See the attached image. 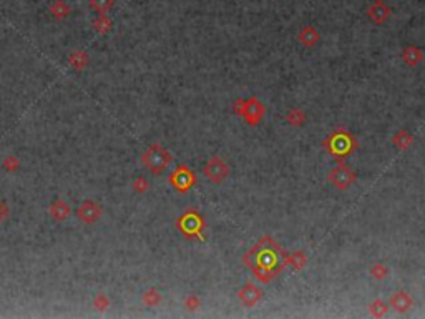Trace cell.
Wrapping results in <instances>:
<instances>
[{
    "instance_id": "obj_14",
    "label": "cell",
    "mask_w": 425,
    "mask_h": 319,
    "mask_svg": "<svg viewBox=\"0 0 425 319\" xmlns=\"http://www.w3.org/2000/svg\"><path fill=\"white\" fill-rule=\"evenodd\" d=\"M68 214H70V208L64 200H56L50 206V216L56 219V221H64V219L68 218Z\"/></svg>"
},
{
    "instance_id": "obj_13",
    "label": "cell",
    "mask_w": 425,
    "mask_h": 319,
    "mask_svg": "<svg viewBox=\"0 0 425 319\" xmlns=\"http://www.w3.org/2000/svg\"><path fill=\"white\" fill-rule=\"evenodd\" d=\"M298 39H299V42H300V44H302L304 47H308V49H312V47L318 45V42L320 40V35H319V32H318V30H316L314 27L308 25V27H304V29L299 32Z\"/></svg>"
},
{
    "instance_id": "obj_20",
    "label": "cell",
    "mask_w": 425,
    "mask_h": 319,
    "mask_svg": "<svg viewBox=\"0 0 425 319\" xmlns=\"http://www.w3.org/2000/svg\"><path fill=\"white\" fill-rule=\"evenodd\" d=\"M286 120L292 125V127H299V125H302L306 122V115H304L302 110L294 108V110H291V112L288 113Z\"/></svg>"
},
{
    "instance_id": "obj_25",
    "label": "cell",
    "mask_w": 425,
    "mask_h": 319,
    "mask_svg": "<svg viewBox=\"0 0 425 319\" xmlns=\"http://www.w3.org/2000/svg\"><path fill=\"white\" fill-rule=\"evenodd\" d=\"M289 261H291V259H288V263H289ZM291 263H294V268L300 269V268H302V266L306 264L304 254H302V253H296V254L292 256V261H291Z\"/></svg>"
},
{
    "instance_id": "obj_3",
    "label": "cell",
    "mask_w": 425,
    "mask_h": 319,
    "mask_svg": "<svg viewBox=\"0 0 425 319\" xmlns=\"http://www.w3.org/2000/svg\"><path fill=\"white\" fill-rule=\"evenodd\" d=\"M142 161H143V165L152 171V173L158 175V173H162V171L166 170V166L171 163V155H170V151L166 148H163L162 145L154 143L143 153Z\"/></svg>"
},
{
    "instance_id": "obj_24",
    "label": "cell",
    "mask_w": 425,
    "mask_h": 319,
    "mask_svg": "<svg viewBox=\"0 0 425 319\" xmlns=\"http://www.w3.org/2000/svg\"><path fill=\"white\" fill-rule=\"evenodd\" d=\"M386 274H387L386 266H384V264H374V268H372V276H374L376 279H382Z\"/></svg>"
},
{
    "instance_id": "obj_7",
    "label": "cell",
    "mask_w": 425,
    "mask_h": 319,
    "mask_svg": "<svg viewBox=\"0 0 425 319\" xmlns=\"http://www.w3.org/2000/svg\"><path fill=\"white\" fill-rule=\"evenodd\" d=\"M170 181H171V185H173L178 191L186 193L196 183V176H194L193 171L188 168V166L181 165V166L176 168L174 173L170 176Z\"/></svg>"
},
{
    "instance_id": "obj_10",
    "label": "cell",
    "mask_w": 425,
    "mask_h": 319,
    "mask_svg": "<svg viewBox=\"0 0 425 319\" xmlns=\"http://www.w3.org/2000/svg\"><path fill=\"white\" fill-rule=\"evenodd\" d=\"M238 297L241 299V302L248 307H252L256 306L262 297V291L259 289L256 284L252 283H246L244 286L238 291Z\"/></svg>"
},
{
    "instance_id": "obj_22",
    "label": "cell",
    "mask_w": 425,
    "mask_h": 319,
    "mask_svg": "<svg viewBox=\"0 0 425 319\" xmlns=\"http://www.w3.org/2000/svg\"><path fill=\"white\" fill-rule=\"evenodd\" d=\"M160 301H162V294H160L156 289H148V291H144L143 302H144L146 306H156Z\"/></svg>"
},
{
    "instance_id": "obj_19",
    "label": "cell",
    "mask_w": 425,
    "mask_h": 319,
    "mask_svg": "<svg viewBox=\"0 0 425 319\" xmlns=\"http://www.w3.org/2000/svg\"><path fill=\"white\" fill-rule=\"evenodd\" d=\"M90 7L98 14H108L115 5V0H88Z\"/></svg>"
},
{
    "instance_id": "obj_2",
    "label": "cell",
    "mask_w": 425,
    "mask_h": 319,
    "mask_svg": "<svg viewBox=\"0 0 425 319\" xmlns=\"http://www.w3.org/2000/svg\"><path fill=\"white\" fill-rule=\"evenodd\" d=\"M322 145H324V148L328 153H330L339 160L350 156L357 150V146H359L354 135L349 133L347 130H342V128L334 130L332 133L328 135V138L324 140Z\"/></svg>"
},
{
    "instance_id": "obj_1",
    "label": "cell",
    "mask_w": 425,
    "mask_h": 319,
    "mask_svg": "<svg viewBox=\"0 0 425 319\" xmlns=\"http://www.w3.org/2000/svg\"><path fill=\"white\" fill-rule=\"evenodd\" d=\"M289 254L278 244L272 236H261L242 256L244 263L254 278L261 283H271L288 264Z\"/></svg>"
},
{
    "instance_id": "obj_28",
    "label": "cell",
    "mask_w": 425,
    "mask_h": 319,
    "mask_svg": "<svg viewBox=\"0 0 425 319\" xmlns=\"http://www.w3.org/2000/svg\"><path fill=\"white\" fill-rule=\"evenodd\" d=\"M95 304H96L98 309H105V307L108 306V299H106V297H103V296H98L96 301H95Z\"/></svg>"
},
{
    "instance_id": "obj_17",
    "label": "cell",
    "mask_w": 425,
    "mask_h": 319,
    "mask_svg": "<svg viewBox=\"0 0 425 319\" xmlns=\"http://www.w3.org/2000/svg\"><path fill=\"white\" fill-rule=\"evenodd\" d=\"M404 60H406L410 67H416L418 62L424 60L422 50L417 49V47H407V49L404 50Z\"/></svg>"
},
{
    "instance_id": "obj_16",
    "label": "cell",
    "mask_w": 425,
    "mask_h": 319,
    "mask_svg": "<svg viewBox=\"0 0 425 319\" xmlns=\"http://www.w3.org/2000/svg\"><path fill=\"white\" fill-rule=\"evenodd\" d=\"M93 29H95L98 34L105 35L113 29V22L106 14H100L95 20H93Z\"/></svg>"
},
{
    "instance_id": "obj_21",
    "label": "cell",
    "mask_w": 425,
    "mask_h": 319,
    "mask_svg": "<svg viewBox=\"0 0 425 319\" xmlns=\"http://www.w3.org/2000/svg\"><path fill=\"white\" fill-rule=\"evenodd\" d=\"M387 309H388V307H387V304H386V302H384L382 299H376V301L369 306L370 314L374 316V317L386 316V314H387Z\"/></svg>"
},
{
    "instance_id": "obj_9",
    "label": "cell",
    "mask_w": 425,
    "mask_h": 319,
    "mask_svg": "<svg viewBox=\"0 0 425 319\" xmlns=\"http://www.w3.org/2000/svg\"><path fill=\"white\" fill-rule=\"evenodd\" d=\"M76 216H78V219H82L84 223L92 224L102 216V208L96 201L86 200L76 208Z\"/></svg>"
},
{
    "instance_id": "obj_5",
    "label": "cell",
    "mask_w": 425,
    "mask_h": 319,
    "mask_svg": "<svg viewBox=\"0 0 425 319\" xmlns=\"http://www.w3.org/2000/svg\"><path fill=\"white\" fill-rule=\"evenodd\" d=\"M328 178L338 190H347V188L352 186V183H356L357 175H356V171L349 168L347 165L339 163L334 170L329 171Z\"/></svg>"
},
{
    "instance_id": "obj_23",
    "label": "cell",
    "mask_w": 425,
    "mask_h": 319,
    "mask_svg": "<svg viewBox=\"0 0 425 319\" xmlns=\"http://www.w3.org/2000/svg\"><path fill=\"white\" fill-rule=\"evenodd\" d=\"M392 142L396 143L398 148H407L408 143L412 142V137L408 133H406V132H398L396 137L392 138Z\"/></svg>"
},
{
    "instance_id": "obj_11",
    "label": "cell",
    "mask_w": 425,
    "mask_h": 319,
    "mask_svg": "<svg viewBox=\"0 0 425 319\" xmlns=\"http://www.w3.org/2000/svg\"><path fill=\"white\" fill-rule=\"evenodd\" d=\"M390 14H392L390 7H388L386 2H382V0H377V2H374L369 7V10H367V15H369V19L374 24H377V25H380V24L386 22V20L390 17Z\"/></svg>"
},
{
    "instance_id": "obj_15",
    "label": "cell",
    "mask_w": 425,
    "mask_h": 319,
    "mask_svg": "<svg viewBox=\"0 0 425 319\" xmlns=\"http://www.w3.org/2000/svg\"><path fill=\"white\" fill-rule=\"evenodd\" d=\"M50 14L58 20L66 19L72 14V7L66 2H64V0H55V2L50 5Z\"/></svg>"
},
{
    "instance_id": "obj_18",
    "label": "cell",
    "mask_w": 425,
    "mask_h": 319,
    "mask_svg": "<svg viewBox=\"0 0 425 319\" xmlns=\"http://www.w3.org/2000/svg\"><path fill=\"white\" fill-rule=\"evenodd\" d=\"M68 64L74 67L75 70H84L88 64L86 54L85 52H74V54L68 57Z\"/></svg>"
},
{
    "instance_id": "obj_27",
    "label": "cell",
    "mask_w": 425,
    "mask_h": 319,
    "mask_svg": "<svg viewBox=\"0 0 425 319\" xmlns=\"http://www.w3.org/2000/svg\"><path fill=\"white\" fill-rule=\"evenodd\" d=\"M133 186H134V190H136V191H144L148 188V181H144L143 178H138V180L134 181Z\"/></svg>"
},
{
    "instance_id": "obj_26",
    "label": "cell",
    "mask_w": 425,
    "mask_h": 319,
    "mask_svg": "<svg viewBox=\"0 0 425 319\" xmlns=\"http://www.w3.org/2000/svg\"><path fill=\"white\" fill-rule=\"evenodd\" d=\"M184 306L188 307L190 311H194L196 307L200 306V301H198V297H196V296H190L188 299L184 301Z\"/></svg>"
},
{
    "instance_id": "obj_12",
    "label": "cell",
    "mask_w": 425,
    "mask_h": 319,
    "mask_svg": "<svg viewBox=\"0 0 425 319\" xmlns=\"http://www.w3.org/2000/svg\"><path fill=\"white\" fill-rule=\"evenodd\" d=\"M390 306L397 312H406L412 307V297L406 291H397L390 297Z\"/></svg>"
},
{
    "instance_id": "obj_6",
    "label": "cell",
    "mask_w": 425,
    "mask_h": 319,
    "mask_svg": "<svg viewBox=\"0 0 425 319\" xmlns=\"http://www.w3.org/2000/svg\"><path fill=\"white\" fill-rule=\"evenodd\" d=\"M203 173L208 176V180L212 181L214 185H220L226 180V176L230 175V166L222 161L220 156H212V158L204 165Z\"/></svg>"
},
{
    "instance_id": "obj_4",
    "label": "cell",
    "mask_w": 425,
    "mask_h": 319,
    "mask_svg": "<svg viewBox=\"0 0 425 319\" xmlns=\"http://www.w3.org/2000/svg\"><path fill=\"white\" fill-rule=\"evenodd\" d=\"M176 226H178L180 231L188 238H203L204 221L196 210L184 211L178 218V221H176Z\"/></svg>"
},
{
    "instance_id": "obj_8",
    "label": "cell",
    "mask_w": 425,
    "mask_h": 319,
    "mask_svg": "<svg viewBox=\"0 0 425 319\" xmlns=\"http://www.w3.org/2000/svg\"><path fill=\"white\" fill-rule=\"evenodd\" d=\"M241 115L246 118L248 125L256 127V125L259 123V120H261L262 115H264V105L258 100L256 97H250L244 102V107H242Z\"/></svg>"
}]
</instances>
